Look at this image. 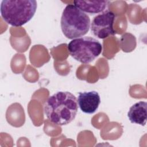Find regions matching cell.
<instances>
[{"label": "cell", "mask_w": 147, "mask_h": 147, "mask_svg": "<svg viewBox=\"0 0 147 147\" xmlns=\"http://www.w3.org/2000/svg\"><path fill=\"white\" fill-rule=\"evenodd\" d=\"M78 110L76 96L69 91H58L50 96L44 106V113L52 123L66 125L75 119Z\"/></svg>", "instance_id": "obj_1"}, {"label": "cell", "mask_w": 147, "mask_h": 147, "mask_svg": "<svg viewBox=\"0 0 147 147\" xmlns=\"http://www.w3.org/2000/svg\"><path fill=\"white\" fill-rule=\"evenodd\" d=\"M37 7L34 0H3L1 3V17L8 24L21 26L34 16Z\"/></svg>", "instance_id": "obj_2"}, {"label": "cell", "mask_w": 147, "mask_h": 147, "mask_svg": "<svg viewBox=\"0 0 147 147\" xmlns=\"http://www.w3.org/2000/svg\"><path fill=\"white\" fill-rule=\"evenodd\" d=\"M89 16L75 6H66L61 17L60 25L63 34L68 39L73 40L84 36L90 28Z\"/></svg>", "instance_id": "obj_3"}, {"label": "cell", "mask_w": 147, "mask_h": 147, "mask_svg": "<svg viewBox=\"0 0 147 147\" xmlns=\"http://www.w3.org/2000/svg\"><path fill=\"white\" fill-rule=\"evenodd\" d=\"M67 49L75 60L83 64H88L101 53L102 45L96 38L86 36L72 40L68 44Z\"/></svg>", "instance_id": "obj_4"}, {"label": "cell", "mask_w": 147, "mask_h": 147, "mask_svg": "<svg viewBox=\"0 0 147 147\" xmlns=\"http://www.w3.org/2000/svg\"><path fill=\"white\" fill-rule=\"evenodd\" d=\"M115 14L110 10H106L94 17L91 25L92 34L98 38L104 39L115 34L114 23Z\"/></svg>", "instance_id": "obj_5"}, {"label": "cell", "mask_w": 147, "mask_h": 147, "mask_svg": "<svg viewBox=\"0 0 147 147\" xmlns=\"http://www.w3.org/2000/svg\"><path fill=\"white\" fill-rule=\"evenodd\" d=\"M77 100L80 110L88 114L94 113L100 103V96L95 91L79 92Z\"/></svg>", "instance_id": "obj_6"}, {"label": "cell", "mask_w": 147, "mask_h": 147, "mask_svg": "<svg viewBox=\"0 0 147 147\" xmlns=\"http://www.w3.org/2000/svg\"><path fill=\"white\" fill-rule=\"evenodd\" d=\"M147 103L140 101L132 105L127 113V117L132 123L145 126L146 123Z\"/></svg>", "instance_id": "obj_7"}, {"label": "cell", "mask_w": 147, "mask_h": 147, "mask_svg": "<svg viewBox=\"0 0 147 147\" xmlns=\"http://www.w3.org/2000/svg\"><path fill=\"white\" fill-rule=\"evenodd\" d=\"M110 3L108 1H74V5L85 13L91 14L103 12Z\"/></svg>", "instance_id": "obj_8"}]
</instances>
